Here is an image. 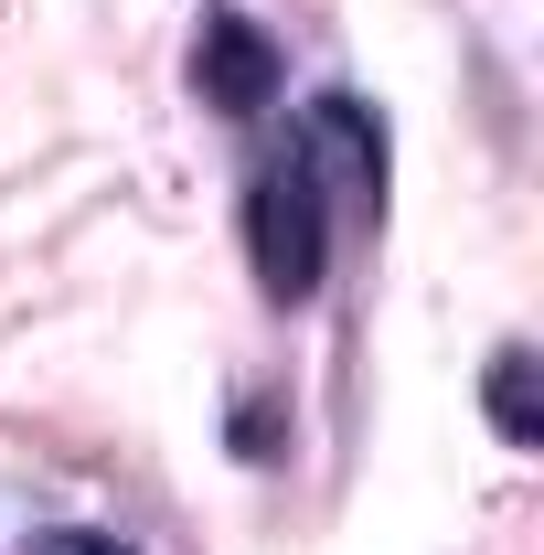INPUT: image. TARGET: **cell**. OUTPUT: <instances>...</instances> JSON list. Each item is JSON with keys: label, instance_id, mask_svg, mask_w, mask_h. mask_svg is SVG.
Segmentation results:
<instances>
[{"label": "cell", "instance_id": "6da1fadb", "mask_svg": "<svg viewBox=\"0 0 544 555\" xmlns=\"http://www.w3.org/2000/svg\"><path fill=\"white\" fill-rule=\"evenodd\" d=\"M246 257H257V288L277 310H299L321 288V257H332V224H321V171L310 160H268L246 182Z\"/></svg>", "mask_w": 544, "mask_h": 555}, {"label": "cell", "instance_id": "7a4b0ae2", "mask_svg": "<svg viewBox=\"0 0 544 555\" xmlns=\"http://www.w3.org/2000/svg\"><path fill=\"white\" fill-rule=\"evenodd\" d=\"M193 86H204V107H224V118H257L277 96V54L257 22H235V11H213L204 22V54H193Z\"/></svg>", "mask_w": 544, "mask_h": 555}, {"label": "cell", "instance_id": "3957f363", "mask_svg": "<svg viewBox=\"0 0 544 555\" xmlns=\"http://www.w3.org/2000/svg\"><path fill=\"white\" fill-rule=\"evenodd\" d=\"M310 139H321V150H332L341 171H352V193H363V214H385V129H374V107L332 86V96L310 107Z\"/></svg>", "mask_w": 544, "mask_h": 555}, {"label": "cell", "instance_id": "277c9868", "mask_svg": "<svg viewBox=\"0 0 544 555\" xmlns=\"http://www.w3.org/2000/svg\"><path fill=\"white\" fill-rule=\"evenodd\" d=\"M480 396H491V427H502L513 449H544V406H534V352H523V343H502V352H491V385H480Z\"/></svg>", "mask_w": 544, "mask_h": 555}, {"label": "cell", "instance_id": "5b68a950", "mask_svg": "<svg viewBox=\"0 0 544 555\" xmlns=\"http://www.w3.org/2000/svg\"><path fill=\"white\" fill-rule=\"evenodd\" d=\"M43 555H129V545H96V534H43Z\"/></svg>", "mask_w": 544, "mask_h": 555}]
</instances>
